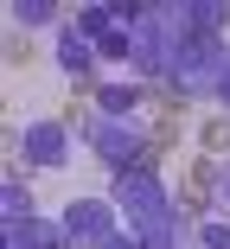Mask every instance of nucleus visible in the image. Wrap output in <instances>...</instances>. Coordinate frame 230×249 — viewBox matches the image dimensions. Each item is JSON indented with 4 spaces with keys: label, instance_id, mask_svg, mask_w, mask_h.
Masks as SVG:
<instances>
[{
    "label": "nucleus",
    "instance_id": "f03ea898",
    "mask_svg": "<svg viewBox=\"0 0 230 249\" xmlns=\"http://www.w3.org/2000/svg\"><path fill=\"white\" fill-rule=\"evenodd\" d=\"M96 147H103V154L109 160H134V154H141V134H134V128H109V122H96Z\"/></svg>",
    "mask_w": 230,
    "mask_h": 249
},
{
    "label": "nucleus",
    "instance_id": "7ed1b4c3",
    "mask_svg": "<svg viewBox=\"0 0 230 249\" xmlns=\"http://www.w3.org/2000/svg\"><path fill=\"white\" fill-rule=\"evenodd\" d=\"M52 236H58V224H13L7 230V249H52Z\"/></svg>",
    "mask_w": 230,
    "mask_h": 249
},
{
    "label": "nucleus",
    "instance_id": "20e7f679",
    "mask_svg": "<svg viewBox=\"0 0 230 249\" xmlns=\"http://www.w3.org/2000/svg\"><path fill=\"white\" fill-rule=\"evenodd\" d=\"M224 205H230V173H224Z\"/></svg>",
    "mask_w": 230,
    "mask_h": 249
},
{
    "label": "nucleus",
    "instance_id": "f257e3e1",
    "mask_svg": "<svg viewBox=\"0 0 230 249\" xmlns=\"http://www.w3.org/2000/svg\"><path fill=\"white\" fill-rule=\"evenodd\" d=\"M26 154H32L38 166H45V160H64V154H71V134L52 128V122H32V128H26Z\"/></svg>",
    "mask_w": 230,
    "mask_h": 249
}]
</instances>
